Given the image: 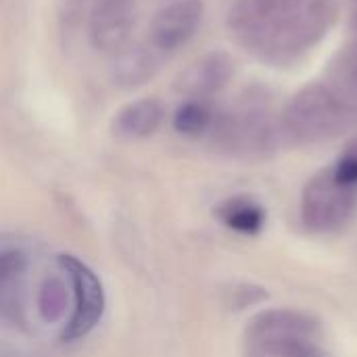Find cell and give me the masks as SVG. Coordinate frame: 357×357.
I'll use <instances>...</instances> for the list:
<instances>
[{"mask_svg":"<svg viewBox=\"0 0 357 357\" xmlns=\"http://www.w3.org/2000/svg\"><path fill=\"white\" fill-rule=\"evenodd\" d=\"M209 132L224 153L247 159L270 157L284 140L264 86H249L232 107L215 113Z\"/></svg>","mask_w":357,"mask_h":357,"instance_id":"cell-1","label":"cell"},{"mask_svg":"<svg viewBox=\"0 0 357 357\" xmlns=\"http://www.w3.org/2000/svg\"><path fill=\"white\" fill-rule=\"evenodd\" d=\"M278 123L284 140L297 144L324 142L356 128L357 107L326 82H314L293 94Z\"/></svg>","mask_w":357,"mask_h":357,"instance_id":"cell-2","label":"cell"},{"mask_svg":"<svg viewBox=\"0 0 357 357\" xmlns=\"http://www.w3.org/2000/svg\"><path fill=\"white\" fill-rule=\"evenodd\" d=\"M337 15V0H307L297 8H284L247 48L272 65L295 63L328 33Z\"/></svg>","mask_w":357,"mask_h":357,"instance_id":"cell-3","label":"cell"},{"mask_svg":"<svg viewBox=\"0 0 357 357\" xmlns=\"http://www.w3.org/2000/svg\"><path fill=\"white\" fill-rule=\"evenodd\" d=\"M357 188L343 186L333 169L316 174L301 195V222L312 232H335L356 213Z\"/></svg>","mask_w":357,"mask_h":357,"instance_id":"cell-4","label":"cell"},{"mask_svg":"<svg viewBox=\"0 0 357 357\" xmlns=\"http://www.w3.org/2000/svg\"><path fill=\"white\" fill-rule=\"evenodd\" d=\"M59 266L67 272L73 289V314L63 331V341L73 343L94 331L105 314V291L98 276L77 257L59 255Z\"/></svg>","mask_w":357,"mask_h":357,"instance_id":"cell-5","label":"cell"},{"mask_svg":"<svg viewBox=\"0 0 357 357\" xmlns=\"http://www.w3.org/2000/svg\"><path fill=\"white\" fill-rule=\"evenodd\" d=\"M205 6L201 0H174L151 21L149 44L159 54H172L192 40L201 21Z\"/></svg>","mask_w":357,"mask_h":357,"instance_id":"cell-6","label":"cell"},{"mask_svg":"<svg viewBox=\"0 0 357 357\" xmlns=\"http://www.w3.org/2000/svg\"><path fill=\"white\" fill-rule=\"evenodd\" d=\"M136 21V0H94L88 17V38L98 52L117 54L130 44Z\"/></svg>","mask_w":357,"mask_h":357,"instance_id":"cell-7","label":"cell"},{"mask_svg":"<svg viewBox=\"0 0 357 357\" xmlns=\"http://www.w3.org/2000/svg\"><path fill=\"white\" fill-rule=\"evenodd\" d=\"M322 335L320 320L301 310H268L257 314L245 331V347L287 339H312Z\"/></svg>","mask_w":357,"mask_h":357,"instance_id":"cell-8","label":"cell"},{"mask_svg":"<svg viewBox=\"0 0 357 357\" xmlns=\"http://www.w3.org/2000/svg\"><path fill=\"white\" fill-rule=\"evenodd\" d=\"M234 75V59L224 50H213L192 61L174 79L176 92L186 100H207L224 90Z\"/></svg>","mask_w":357,"mask_h":357,"instance_id":"cell-9","label":"cell"},{"mask_svg":"<svg viewBox=\"0 0 357 357\" xmlns=\"http://www.w3.org/2000/svg\"><path fill=\"white\" fill-rule=\"evenodd\" d=\"M161 67L159 52L151 44H128L117 54H113L111 75L121 88H140L149 84Z\"/></svg>","mask_w":357,"mask_h":357,"instance_id":"cell-10","label":"cell"},{"mask_svg":"<svg viewBox=\"0 0 357 357\" xmlns=\"http://www.w3.org/2000/svg\"><path fill=\"white\" fill-rule=\"evenodd\" d=\"M165 119V107L157 98H140L123 109H119L113 117L111 130L121 140H144L151 138Z\"/></svg>","mask_w":357,"mask_h":357,"instance_id":"cell-11","label":"cell"},{"mask_svg":"<svg viewBox=\"0 0 357 357\" xmlns=\"http://www.w3.org/2000/svg\"><path fill=\"white\" fill-rule=\"evenodd\" d=\"M282 10V0H234L228 10V27L247 46Z\"/></svg>","mask_w":357,"mask_h":357,"instance_id":"cell-12","label":"cell"},{"mask_svg":"<svg viewBox=\"0 0 357 357\" xmlns=\"http://www.w3.org/2000/svg\"><path fill=\"white\" fill-rule=\"evenodd\" d=\"M215 215L230 230L249 234V236L259 234L266 224L264 207L249 197H232V199L220 203L215 209Z\"/></svg>","mask_w":357,"mask_h":357,"instance_id":"cell-13","label":"cell"},{"mask_svg":"<svg viewBox=\"0 0 357 357\" xmlns=\"http://www.w3.org/2000/svg\"><path fill=\"white\" fill-rule=\"evenodd\" d=\"M27 270V257L21 251L0 253V312L4 316H17L21 310V289Z\"/></svg>","mask_w":357,"mask_h":357,"instance_id":"cell-14","label":"cell"},{"mask_svg":"<svg viewBox=\"0 0 357 357\" xmlns=\"http://www.w3.org/2000/svg\"><path fill=\"white\" fill-rule=\"evenodd\" d=\"M326 84L357 107V40L343 46L333 56Z\"/></svg>","mask_w":357,"mask_h":357,"instance_id":"cell-15","label":"cell"},{"mask_svg":"<svg viewBox=\"0 0 357 357\" xmlns=\"http://www.w3.org/2000/svg\"><path fill=\"white\" fill-rule=\"evenodd\" d=\"M213 117L215 113L207 100H186L174 115V130L186 138H199L211 130Z\"/></svg>","mask_w":357,"mask_h":357,"instance_id":"cell-16","label":"cell"},{"mask_svg":"<svg viewBox=\"0 0 357 357\" xmlns=\"http://www.w3.org/2000/svg\"><path fill=\"white\" fill-rule=\"evenodd\" d=\"M318 341L312 339H287V341H270L261 345L245 347L249 357H316Z\"/></svg>","mask_w":357,"mask_h":357,"instance_id":"cell-17","label":"cell"},{"mask_svg":"<svg viewBox=\"0 0 357 357\" xmlns=\"http://www.w3.org/2000/svg\"><path fill=\"white\" fill-rule=\"evenodd\" d=\"M67 310V289L59 278H48L38 293V312L44 322H59Z\"/></svg>","mask_w":357,"mask_h":357,"instance_id":"cell-18","label":"cell"},{"mask_svg":"<svg viewBox=\"0 0 357 357\" xmlns=\"http://www.w3.org/2000/svg\"><path fill=\"white\" fill-rule=\"evenodd\" d=\"M268 291L257 284H236L228 291V305L232 310H245L251 305H259L268 299Z\"/></svg>","mask_w":357,"mask_h":357,"instance_id":"cell-19","label":"cell"},{"mask_svg":"<svg viewBox=\"0 0 357 357\" xmlns=\"http://www.w3.org/2000/svg\"><path fill=\"white\" fill-rule=\"evenodd\" d=\"M333 176L349 188H357V153L345 149L339 157V161L331 167Z\"/></svg>","mask_w":357,"mask_h":357,"instance_id":"cell-20","label":"cell"},{"mask_svg":"<svg viewBox=\"0 0 357 357\" xmlns=\"http://www.w3.org/2000/svg\"><path fill=\"white\" fill-rule=\"evenodd\" d=\"M88 0H67V19H77Z\"/></svg>","mask_w":357,"mask_h":357,"instance_id":"cell-21","label":"cell"},{"mask_svg":"<svg viewBox=\"0 0 357 357\" xmlns=\"http://www.w3.org/2000/svg\"><path fill=\"white\" fill-rule=\"evenodd\" d=\"M349 29L354 33V40H357V8L351 13V17H349Z\"/></svg>","mask_w":357,"mask_h":357,"instance_id":"cell-22","label":"cell"},{"mask_svg":"<svg viewBox=\"0 0 357 357\" xmlns=\"http://www.w3.org/2000/svg\"><path fill=\"white\" fill-rule=\"evenodd\" d=\"M307 0H282V6L284 8H297V6H301V4H305Z\"/></svg>","mask_w":357,"mask_h":357,"instance_id":"cell-23","label":"cell"},{"mask_svg":"<svg viewBox=\"0 0 357 357\" xmlns=\"http://www.w3.org/2000/svg\"><path fill=\"white\" fill-rule=\"evenodd\" d=\"M354 2H357V0H354Z\"/></svg>","mask_w":357,"mask_h":357,"instance_id":"cell-24","label":"cell"}]
</instances>
